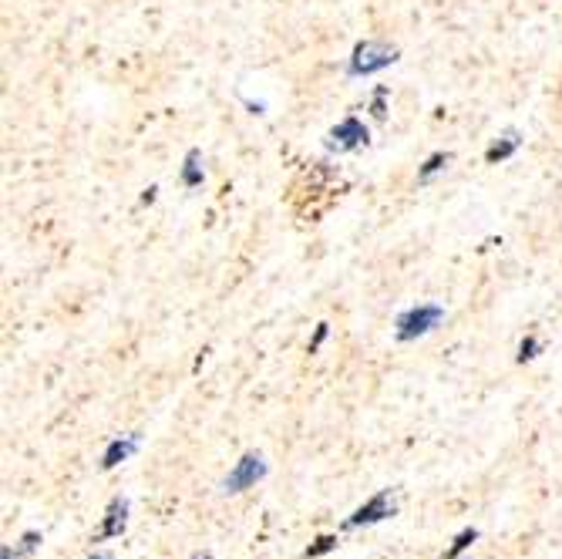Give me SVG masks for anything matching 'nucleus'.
<instances>
[{"label":"nucleus","mask_w":562,"mask_h":559,"mask_svg":"<svg viewBox=\"0 0 562 559\" xmlns=\"http://www.w3.org/2000/svg\"><path fill=\"white\" fill-rule=\"evenodd\" d=\"M441 317H445V307H438V304H421V307L404 310L398 317V341H414V337L431 334L441 324Z\"/></svg>","instance_id":"obj_1"},{"label":"nucleus","mask_w":562,"mask_h":559,"mask_svg":"<svg viewBox=\"0 0 562 559\" xmlns=\"http://www.w3.org/2000/svg\"><path fill=\"white\" fill-rule=\"evenodd\" d=\"M263 475H266V458L260 452H246L236 462V469L223 479V496H239V492L253 489Z\"/></svg>","instance_id":"obj_2"},{"label":"nucleus","mask_w":562,"mask_h":559,"mask_svg":"<svg viewBox=\"0 0 562 559\" xmlns=\"http://www.w3.org/2000/svg\"><path fill=\"white\" fill-rule=\"evenodd\" d=\"M394 61H398V51L394 48L377 44V41H364V44H357L354 58H350V75H374V71L388 68Z\"/></svg>","instance_id":"obj_3"},{"label":"nucleus","mask_w":562,"mask_h":559,"mask_svg":"<svg viewBox=\"0 0 562 559\" xmlns=\"http://www.w3.org/2000/svg\"><path fill=\"white\" fill-rule=\"evenodd\" d=\"M388 516H394V496H391V489H384V492H377L374 499H367L361 509L350 516L344 526L347 529H357V526H377V522H384Z\"/></svg>","instance_id":"obj_4"},{"label":"nucleus","mask_w":562,"mask_h":559,"mask_svg":"<svg viewBox=\"0 0 562 559\" xmlns=\"http://www.w3.org/2000/svg\"><path fill=\"white\" fill-rule=\"evenodd\" d=\"M330 145L334 149H357V145H367V125L357 122V118H344L334 132H330Z\"/></svg>","instance_id":"obj_5"},{"label":"nucleus","mask_w":562,"mask_h":559,"mask_svg":"<svg viewBox=\"0 0 562 559\" xmlns=\"http://www.w3.org/2000/svg\"><path fill=\"white\" fill-rule=\"evenodd\" d=\"M128 526V499H112V506L105 512V522H101V539H115L122 536Z\"/></svg>","instance_id":"obj_6"},{"label":"nucleus","mask_w":562,"mask_h":559,"mask_svg":"<svg viewBox=\"0 0 562 559\" xmlns=\"http://www.w3.org/2000/svg\"><path fill=\"white\" fill-rule=\"evenodd\" d=\"M135 448H138V435L115 438V442L105 448V458H101V469H115V465H122L125 458L135 452Z\"/></svg>","instance_id":"obj_7"},{"label":"nucleus","mask_w":562,"mask_h":559,"mask_svg":"<svg viewBox=\"0 0 562 559\" xmlns=\"http://www.w3.org/2000/svg\"><path fill=\"white\" fill-rule=\"evenodd\" d=\"M475 539H478V529H462V533H458V539H455V543H451V549H448V559H458L468 546L475 543Z\"/></svg>","instance_id":"obj_8"},{"label":"nucleus","mask_w":562,"mask_h":559,"mask_svg":"<svg viewBox=\"0 0 562 559\" xmlns=\"http://www.w3.org/2000/svg\"><path fill=\"white\" fill-rule=\"evenodd\" d=\"M515 145H519V135H509L502 145H492V149H488V162H499V159H505V155H512Z\"/></svg>","instance_id":"obj_9"},{"label":"nucleus","mask_w":562,"mask_h":559,"mask_svg":"<svg viewBox=\"0 0 562 559\" xmlns=\"http://www.w3.org/2000/svg\"><path fill=\"white\" fill-rule=\"evenodd\" d=\"M186 186H199L202 182V169H199V152H189V159H186Z\"/></svg>","instance_id":"obj_10"},{"label":"nucleus","mask_w":562,"mask_h":559,"mask_svg":"<svg viewBox=\"0 0 562 559\" xmlns=\"http://www.w3.org/2000/svg\"><path fill=\"white\" fill-rule=\"evenodd\" d=\"M334 546H337V536H320L317 543H313V546H310V549H307V553H303V556H307V559H317V556L330 553V549H334Z\"/></svg>","instance_id":"obj_11"},{"label":"nucleus","mask_w":562,"mask_h":559,"mask_svg":"<svg viewBox=\"0 0 562 559\" xmlns=\"http://www.w3.org/2000/svg\"><path fill=\"white\" fill-rule=\"evenodd\" d=\"M536 351H539V341H536V337H525L522 347H519V361H522V364L532 361V357H536Z\"/></svg>","instance_id":"obj_12"},{"label":"nucleus","mask_w":562,"mask_h":559,"mask_svg":"<svg viewBox=\"0 0 562 559\" xmlns=\"http://www.w3.org/2000/svg\"><path fill=\"white\" fill-rule=\"evenodd\" d=\"M441 162H448V155H435V159H431V162H428V166H425V169H421V179H428V176H431V172H435V169H441Z\"/></svg>","instance_id":"obj_13"},{"label":"nucleus","mask_w":562,"mask_h":559,"mask_svg":"<svg viewBox=\"0 0 562 559\" xmlns=\"http://www.w3.org/2000/svg\"><path fill=\"white\" fill-rule=\"evenodd\" d=\"M88 559H112V556H108V553H95V556H88Z\"/></svg>","instance_id":"obj_14"},{"label":"nucleus","mask_w":562,"mask_h":559,"mask_svg":"<svg viewBox=\"0 0 562 559\" xmlns=\"http://www.w3.org/2000/svg\"><path fill=\"white\" fill-rule=\"evenodd\" d=\"M0 556H4V559H11V546H4V553H0Z\"/></svg>","instance_id":"obj_15"},{"label":"nucleus","mask_w":562,"mask_h":559,"mask_svg":"<svg viewBox=\"0 0 562 559\" xmlns=\"http://www.w3.org/2000/svg\"><path fill=\"white\" fill-rule=\"evenodd\" d=\"M192 559H213V556H209V553H199V556H192Z\"/></svg>","instance_id":"obj_16"}]
</instances>
